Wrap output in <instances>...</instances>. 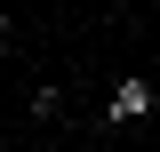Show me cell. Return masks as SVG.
<instances>
[{
  "instance_id": "2",
  "label": "cell",
  "mask_w": 160,
  "mask_h": 152,
  "mask_svg": "<svg viewBox=\"0 0 160 152\" xmlns=\"http://www.w3.org/2000/svg\"><path fill=\"white\" fill-rule=\"evenodd\" d=\"M8 40H16V16H0V48H8Z\"/></svg>"
},
{
  "instance_id": "1",
  "label": "cell",
  "mask_w": 160,
  "mask_h": 152,
  "mask_svg": "<svg viewBox=\"0 0 160 152\" xmlns=\"http://www.w3.org/2000/svg\"><path fill=\"white\" fill-rule=\"evenodd\" d=\"M152 112H160V88L152 80H120L112 104H104V120H152Z\"/></svg>"
}]
</instances>
